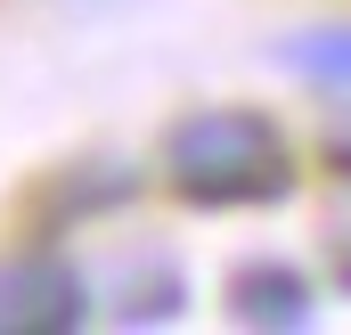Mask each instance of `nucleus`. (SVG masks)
<instances>
[{"mask_svg": "<svg viewBox=\"0 0 351 335\" xmlns=\"http://www.w3.org/2000/svg\"><path fill=\"white\" fill-rule=\"evenodd\" d=\"M278 66L311 90H343L351 98V25H311V33L278 41Z\"/></svg>", "mask_w": 351, "mask_h": 335, "instance_id": "nucleus-4", "label": "nucleus"}, {"mask_svg": "<svg viewBox=\"0 0 351 335\" xmlns=\"http://www.w3.org/2000/svg\"><path fill=\"white\" fill-rule=\"evenodd\" d=\"M180 303H188V286H180L172 262H131V278L114 294V319L123 327H156V319H180Z\"/></svg>", "mask_w": 351, "mask_h": 335, "instance_id": "nucleus-5", "label": "nucleus"}, {"mask_svg": "<svg viewBox=\"0 0 351 335\" xmlns=\"http://www.w3.org/2000/svg\"><path fill=\"white\" fill-rule=\"evenodd\" d=\"M327 164H335V172H343V180H351V115H343V123H335V131H327Z\"/></svg>", "mask_w": 351, "mask_h": 335, "instance_id": "nucleus-6", "label": "nucleus"}, {"mask_svg": "<svg viewBox=\"0 0 351 335\" xmlns=\"http://www.w3.org/2000/svg\"><path fill=\"white\" fill-rule=\"evenodd\" d=\"M90 319V278L49 246L0 262V335H74Z\"/></svg>", "mask_w": 351, "mask_h": 335, "instance_id": "nucleus-2", "label": "nucleus"}, {"mask_svg": "<svg viewBox=\"0 0 351 335\" xmlns=\"http://www.w3.org/2000/svg\"><path fill=\"white\" fill-rule=\"evenodd\" d=\"M294 139L262 106H196L164 131V188L196 213H245L294 196Z\"/></svg>", "mask_w": 351, "mask_h": 335, "instance_id": "nucleus-1", "label": "nucleus"}, {"mask_svg": "<svg viewBox=\"0 0 351 335\" xmlns=\"http://www.w3.org/2000/svg\"><path fill=\"white\" fill-rule=\"evenodd\" d=\"M229 311H237L245 327H311L319 286H311L294 262H245V270L229 278Z\"/></svg>", "mask_w": 351, "mask_h": 335, "instance_id": "nucleus-3", "label": "nucleus"}]
</instances>
